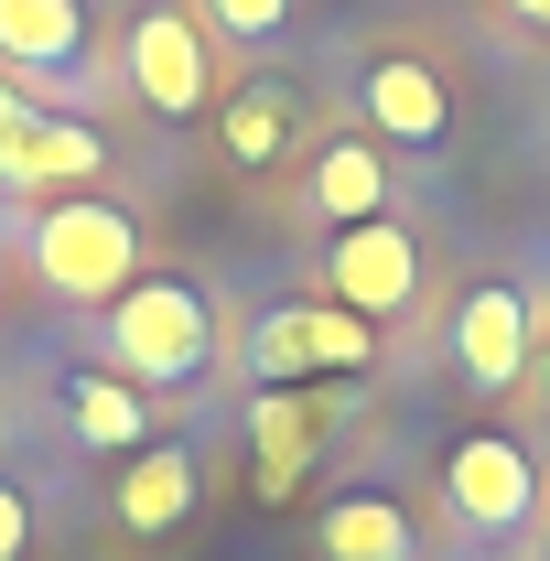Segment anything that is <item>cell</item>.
I'll use <instances>...</instances> for the list:
<instances>
[{"instance_id": "cell-6", "label": "cell", "mask_w": 550, "mask_h": 561, "mask_svg": "<svg viewBox=\"0 0 550 561\" xmlns=\"http://www.w3.org/2000/svg\"><path fill=\"white\" fill-rule=\"evenodd\" d=\"M130 87H140V108H162V119H195V108L216 98L195 11H140L130 22Z\"/></svg>"}, {"instance_id": "cell-3", "label": "cell", "mask_w": 550, "mask_h": 561, "mask_svg": "<svg viewBox=\"0 0 550 561\" xmlns=\"http://www.w3.org/2000/svg\"><path fill=\"white\" fill-rule=\"evenodd\" d=\"M249 367H260L271 389L356 378V367H378V335H367V313H345V302H280L271 324L249 335Z\"/></svg>"}, {"instance_id": "cell-18", "label": "cell", "mask_w": 550, "mask_h": 561, "mask_svg": "<svg viewBox=\"0 0 550 561\" xmlns=\"http://www.w3.org/2000/svg\"><path fill=\"white\" fill-rule=\"evenodd\" d=\"M22 140H33V108L0 87V184H11V162H22Z\"/></svg>"}, {"instance_id": "cell-2", "label": "cell", "mask_w": 550, "mask_h": 561, "mask_svg": "<svg viewBox=\"0 0 550 561\" xmlns=\"http://www.w3.org/2000/svg\"><path fill=\"white\" fill-rule=\"evenodd\" d=\"M33 271L55 280L66 302H119L140 280V227L119 206H98V195H66V206H44V227H33Z\"/></svg>"}, {"instance_id": "cell-17", "label": "cell", "mask_w": 550, "mask_h": 561, "mask_svg": "<svg viewBox=\"0 0 550 561\" xmlns=\"http://www.w3.org/2000/svg\"><path fill=\"white\" fill-rule=\"evenodd\" d=\"M216 22H227V33H238V44H271L280 22H291V0H206Z\"/></svg>"}, {"instance_id": "cell-16", "label": "cell", "mask_w": 550, "mask_h": 561, "mask_svg": "<svg viewBox=\"0 0 550 561\" xmlns=\"http://www.w3.org/2000/svg\"><path fill=\"white\" fill-rule=\"evenodd\" d=\"M216 140H227V162H280L291 151V98L280 87H238L216 108Z\"/></svg>"}, {"instance_id": "cell-11", "label": "cell", "mask_w": 550, "mask_h": 561, "mask_svg": "<svg viewBox=\"0 0 550 561\" xmlns=\"http://www.w3.org/2000/svg\"><path fill=\"white\" fill-rule=\"evenodd\" d=\"M249 432H260V496H291V486H302V465H313L324 400H313V389H260Z\"/></svg>"}, {"instance_id": "cell-10", "label": "cell", "mask_w": 550, "mask_h": 561, "mask_svg": "<svg viewBox=\"0 0 550 561\" xmlns=\"http://www.w3.org/2000/svg\"><path fill=\"white\" fill-rule=\"evenodd\" d=\"M87 55V0H0V66L55 76Z\"/></svg>"}, {"instance_id": "cell-8", "label": "cell", "mask_w": 550, "mask_h": 561, "mask_svg": "<svg viewBox=\"0 0 550 561\" xmlns=\"http://www.w3.org/2000/svg\"><path fill=\"white\" fill-rule=\"evenodd\" d=\"M367 119L389 140H411V151H432V140L454 130V98H443V76L421 66V55H389V66H367Z\"/></svg>"}, {"instance_id": "cell-5", "label": "cell", "mask_w": 550, "mask_h": 561, "mask_svg": "<svg viewBox=\"0 0 550 561\" xmlns=\"http://www.w3.org/2000/svg\"><path fill=\"white\" fill-rule=\"evenodd\" d=\"M529 356H540L529 291H518V280H475V291L454 302V367H465L475 389H518V378H529Z\"/></svg>"}, {"instance_id": "cell-20", "label": "cell", "mask_w": 550, "mask_h": 561, "mask_svg": "<svg viewBox=\"0 0 550 561\" xmlns=\"http://www.w3.org/2000/svg\"><path fill=\"white\" fill-rule=\"evenodd\" d=\"M507 11H518V22H540V33H550V0H507Z\"/></svg>"}, {"instance_id": "cell-13", "label": "cell", "mask_w": 550, "mask_h": 561, "mask_svg": "<svg viewBox=\"0 0 550 561\" xmlns=\"http://www.w3.org/2000/svg\"><path fill=\"white\" fill-rule=\"evenodd\" d=\"M313 206H324V227L389 216V162H378V140H324V162H313Z\"/></svg>"}, {"instance_id": "cell-9", "label": "cell", "mask_w": 550, "mask_h": 561, "mask_svg": "<svg viewBox=\"0 0 550 561\" xmlns=\"http://www.w3.org/2000/svg\"><path fill=\"white\" fill-rule=\"evenodd\" d=\"M195 518V454L184 443H140L130 454V476H119V529H184Z\"/></svg>"}, {"instance_id": "cell-14", "label": "cell", "mask_w": 550, "mask_h": 561, "mask_svg": "<svg viewBox=\"0 0 550 561\" xmlns=\"http://www.w3.org/2000/svg\"><path fill=\"white\" fill-rule=\"evenodd\" d=\"M324 561H421V540L389 496H335L324 507Z\"/></svg>"}, {"instance_id": "cell-19", "label": "cell", "mask_w": 550, "mask_h": 561, "mask_svg": "<svg viewBox=\"0 0 550 561\" xmlns=\"http://www.w3.org/2000/svg\"><path fill=\"white\" fill-rule=\"evenodd\" d=\"M33 551V507H22V486H0V561Z\"/></svg>"}, {"instance_id": "cell-1", "label": "cell", "mask_w": 550, "mask_h": 561, "mask_svg": "<svg viewBox=\"0 0 550 561\" xmlns=\"http://www.w3.org/2000/svg\"><path fill=\"white\" fill-rule=\"evenodd\" d=\"M108 356H119L130 389H184V378H206V356H216L206 291H195V280H130V291L108 302Z\"/></svg>"}, {"instance_id": "cell-7", "label": "cell", "mask_w": 550, "mask_h": 561, "mask_svg": "<svg viewBox=\"0 0 550 561\" xmlns=\"http://www.w3.org/2000/svg\"><path fill=\"white\" fill-rule=\"evenodd\" d=\"M443 496H454L465 529H518L529 496H540V476H529V454H518L507 432H465L454 465H443Z\"/></svg>"}, {"instance_id": "cell-12", "label": "cell", "mask_w": 550, "mask_h": 561, "mask_svg": "<svg viewBox=\"0 0 550 561\" xmlns=\"http://www.w3.org/2000/svg\"><path fill=\"white\" fill-rule=\"evenodd\" d=\"M108 173V140L87 130V119H33V140H22V162H11V184H33V195H87Z\"/></svg>"}, {"instance_id": "cell-4", "label": "cell", "mask_w": 550, "mask_h": 561, "mask_svg": "<svg viewBox=\"0 0 550 561\" xmlns=\"http://www.w3.org/2000/svg\"><path fill=\"white\" fill-rule=\"evenodd\" d=\"M421 291V238L400 227V216H356V227H335V249H324V302H345V313H400Z\"/></svg>"}, {"instance_id": "cell-15", "label": "cell", "mask_w": 550, "mask_h": 561, "mask_svg": "<svg viewBox=\"0 0 550 561\" xmlns=\"http://www.w3.org/2000/svg\"><path fill=\"white\" fill-rule=\"evenodd\" d=\"M66 421H76V443H98V454H140V432H151L130 378H66Z\"/></svg>"}, {"instance_id": "cell-21", "label": "cell", "mask_w": 550, "mask_h": 561, "mask_svg": "<svg viewBox=\"0 0 550 561\" xmlns=\"http://www.w3.org/2000/svg\"><path fill=\"white\" fill-rule=\"evenodd\" d=\"M540 378H550V356H540Z\"/></svg>"}]
</instances>
